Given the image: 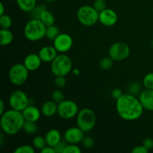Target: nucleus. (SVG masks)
<instances>
[{"label":"nucleus","mask_w":153,"mask_h":153,"mask_svg":"<svg viewBox=\"0 0 153 153\" xmlns=\"http://www.w3.org/2000/svg\"><path fill=\"white\" fill-rule=\"evenodd\" d=\"M58 51L54 46H45L39 50L38 55L43 62H52L58 55Z\"/></svg>","instance_id":"obj_16"},{"label":"nucleus","mask_w":153,"mask_h":153,"mask_svg":"<svg viewBox=\"0 0 153 153\" xmlns=\"http://www.w3.org/2000/svg\"><path fill=\"white\" fill-rule=\"evenodd\" d=\"M67 80L65 76H55V85L58 88H63L66 85Z\"/></svg>","instance_id":"obj_36"},{"label":"nucleus","mask_w":153,"mask_h":153,"mask_svg":"<svg viewBox=\"0 0 153 153\" xmlns=\"http://www.w3.org/2000/svg\"><path fill=\"white\" fill-rule=\"evenodd\" d=\"M46 1H49V2H53V1H56V0H46Z\"/></svg>","instance_id":"obj_45"},{"label":"nucleus","mask_w":153,"mask_h":153,"mask_svg":"<svg viewBox=\"0 0 153 153\" xmlns=\"http://www.w3.org/2000/svg\"><path fill=\"white\" fill-rule=\"evenodd\" d=\"M99 13L93 6L83 5L77 11L79 22L85 26H92L99 21Z\"/></svg>","instance_id":"obj_6"},{"label":"nucleus","mask_w":153,"mask_h":153,"mask_svg":"<svg viewBox=\"0 0 153 153\" xmlns=\"http://www.w3.org/2000/svg\"><path fill=\"white\" fill-rule=\"evenodd\" d=\"M52 100L58 104L59 102L65 100L64 94L61 90H55L52 94Z\"/></svg>","instance_id":"obj_30"},{"label":"nucleus","mask_w":153,"mask_h":153,"mask_svg":"<svg viewBox=\"0 0 153 153\" xmlns=\"http://www.w3.org/2000/svg\"><path fill=\"white\" fill-rule=\"evenodd\" d=\"M22 112L25 120L36 123L39 120L42 114L41 110H40L36 106L31 105L27 106Z\"/></svg>","instance_id":"obj_17"},{"label":"nucleus","mask_w":153,"mask_h":153,"mask_svg":"<svg viewBox=\"0 0 153 153\" xmlns=\"http://www.w3.org/2000/svg\"><path fill=\"white\" fill-rule=\"evenodd\" d=\"M116 110L120 117L126 121L138 120L143 113V107L139 99L131 94H123L117 100Z\"/></svg>","instance_id":"obj_1"},{"label":"nucleus","mask_w":153,"mask_h":153,"mask_svg":"<svg viewBox=\"0 0 153 153\" xmlns=\"http://www.w3.org/2000/svg\"><path fill=\"white\" fill-rule=\"evenodd\" d=\"M22 130L28 135H33L35 134L38 131V126L36 124V122H31V121L25 120L24 123Z\"/></svg>","instance_id":"obj_23"},{"label":"nucleus","mask_w":153,"mask_h":153,"mask_svg":"<svg viewBox=\"0 0 153 153\" xmlns=\"http://www.w3.org/2000/svg\"><path fill=\"white\" fill-rule=\"evenodd\" d=\"M143 145L148 149L151 150L153 149V139L152 138H146L143 140Z\"/></svg>","instance_id":"obj_39"},{"label":"nucleus","mask_w":153,"mask_h":153,"mask_svg":"<svg viewBox=\"0 0 153 153\" xmlns=\"http://www.w3.org/2000/svg\"><path fill=\"white\" fill-rule=\"evenodd\" d=\"M80 147L77 146V144H73V143H68L64 149V153H81Z\"/></svg>","instance_id":"obj_33"},{"label":"nucleus","mask_w":153,"mask_h":153,"mask_svg":"<svg viewBox=\"0 0 153 153\" xmlns=\"http://www.w3.org/2000/svg\"><path fill=\"white\" fill-rule=\"evenodd\" d=\"M16 1L19 8L25 13H31L37 6V0H16Z\"/></svg>","instance_id":"obj_20"},{"label":"nucleus","mask_w":153,"mask_h":153,"mask_svg":"<svg viewBox=\"0 0 153 153\" xmlns=\"http://www.w3.org/2000/svg\"><path fill=\"white\" fill-rule=\"evenodd\" d=\"M79 106L74 101L64 100L58 104V114L64 120H70L77 116Z\"/></svg>","instance_id":"obj_8"},{"label":"nucleus","mask_w":153,"mask_h":153,"mask_svg":"<svg viewBox=\"0 0 153 153\" xmlns=\"http://www.w3.org/2000/svg\"><path fill=\"white\" fill-rule=\"evenodd\" d=\"M7 1H13V0H7Z\"/></svg>","instance_id":"obj_46"},{"label":"nucleus","mask_w":153,"mask_h":153,"mask_svg":"<svg viewBox=\"0 0 153 153\" xmlns=\"http://www.w3.org/2000/svg\"><path fill=\"white\" fill-rule=\"evenodd\" d=\"M42 114L47 117H51L58 114V103L53 100L46 101L41 107Z\"/></svg>","instance_id":"obj_19"},{"label":"nucleus","mask_w":153,"mask_h":153,"mask_svg":"<svg viewBox=\"0 0 153 153\" xmlns=\"http://www.w3.org/2000/svg\"><path fill=\"white\" fill-rule=\"evenodd\" d=\"M46 26L40 19H31L24 27L25 38L31 42L39 41L46 37Z\"/></svg>","instance_id":"obj_3"},{"label":"nucleus","mask_w":153,"mask_h":153,"mask_svg":"<svg viewBox=\"0 0 153 153\" xmlns=\"http://www.w3.org/2000/svg\"><path fill=\"white\" fill-rule=\"evenodd\" d=\"M73 70V62L65 53H60L51 62V71L55 76H66Z\"/></svg>","instance_id":"obj_4"},{"label":"nucleus","mask_w":153,"mask_h":153,"mask_svg":"<svg viewBox=\"0 0 153 153\" xmlns=\"http://www.w3.org/2000/svg\"><path fill=\"white\" fill-rule=\"evenodd\" d=\"M13 34L10 29L1 28L0 30V44L1 46H8L13 42Z\"/></svg>","instance_id":"obj_21"},{"label":"nucleus","mask_w":153,"mask_h":153,"mask_svg":"<svg viewBox=\"0 0 153 153\" xmlns=\"http://www.w3.org/2000/svg\"><path fill=\"white\" fill-rule=\"evenodd\" d=\"M8 102L10 108L19 111H22L27 106L29 105L28 97L21 90H16L12 92Z\"/></svg>","instance_id":"obj_9"},{"label":"nucleus","mask_w":153,"mask_h":153,"mask_svg":"<svg viewBox=\"0 0 153 153\" xmlns=\"http://www.w3.org/2000/svg\"><path fill=\"white\" fill-rule=\"evenodd\" d=\"M73 75H74V76H79V75H80L81 72H80V70H79V69H73Z\"/></svg>","instance_id":"obj_44"},{"label":"nucleus","mask_w":153,"mask_h":153,"mask_svg":"<svg viewBox=\"0 0 153 153\" xmlns=\"http://www.w3.org/2000/svg\"><path fill=\"white\" fill-rule=\"evenodd\" d=\"M40 19L46 27L54 25V22H55V16H54L53 13L46 9H45L43 11Z\"/></svg>","instance_id":"obj_22"},{"label":"nucleus","mask_w":153,"mask_h":153,"mask_svg":"<svg viewBox=\"0 0 153 153\" xmlns=\"http://www.w3.org/2000/svg\"><path fill=\"white\" fill-rule=\"evenodd\" d=\"M129 55V46L124 42H116L108 49V55L114 61H124L128 58Z\"/></svg>","instance_id":"obj_10"},{"label":"nucleus","mask_w":153,"mask_h":153,"mask_svg":"<svg viewBox=\"0 0 153 153\" xmlns=\"http://www.w3.org/2000/svg\"><path fill=\"white\" fill-rule=\"evenodd\" d=\"M82 146L85 149H91L95 145V141L94 139L91 137H85L82 141Z\"/></svg>","instance_id":"obj_35"},{"label":"nucleus","mask_w":153,"mask_h":153,"mask_svg":"<svg viewBox=\"0 0 153 153\" xmlns=\"http://www.w3.org/2000/svg\"><path fill=\"white\" fill-rule=\"evenodd\" d=\"M148 152H149V150H148L143 144L140 145V146H135V147L131 150V152L133 153H147Z\"/></svg>","instance_id":"obj_38"},{"label":"nucleus","mask_w":153,"mask_h":153,"mask_svg":"<svg viewBox=\"0 0 153 153\" xmlns=\"http://www.w3.org/2000/svg\"><path fill=\"white\" fill-rule=\"evenodd\" d=\"M46 9L45 6H36L32 10H31V17L32 19H40V16H41L42 13H43V10Z\"/></svg>","instance_id":"obj_31"},{"label":"nucleus","mask_w":153,"mask_h":153,"mask_svg":"<svg viewBox=\"0 0 153 153\" xmlns=\"http://www.w3.org/2000/svg\"><path fill=\"white\" fill-rule=\"evenodd\" d=\"M93 7L100 13V12L102 11L105 9L107 8V4L105 0H96L94 2V5Z\"/></svg>","instance_id":"obj_32"},{"label":"nucleus","mask_w":153,"mask_h":153,"mask_svg":"<svg viewBox=\"0 0 153 153\" xmlns=\"http://www.w3.org/2000/svg\"><path fill=\"white\" fill-rule=\"evenodd\" d=\"M73 40L71 36L65 33H61L53 41L54 47L60 53H66L71 49Z\"/></svg>","instance_id":"obj_11"},{"label":"nucleus","mask_w":153,"mask_h":153,"mask_svg":"<svg viewBox=\"0 0 153 153\" xmlns=\"http://www.w3.org/2000/svg\"><path fill=\"white\" fill-rule=\"evenodd\" d=\"M4 111H4V101H3V100H0V114L1 115Z\"/></svg>","instance_id":"obj_42"},{"label":"nucleus","mask_w":153,"mask_h":153,"mask_svg":"<svg viewBox=\"0 0 153 153\" xmlns=\"http://www.w3.org/2000/svg\"><path fill=\"white\" fill-rule=\"evenodd\" d=\"M4 14V6L2 2L0 3V16Z\"/></svg>","instance_id":"obj_43"},{"label":"nucleus","mask_w":153,"mask_h":153,"mask_svg":"<svg viewBox=\"0 0 153 153\" xmlns=\"http://www.w3.org/2000/svg\"><path fill=\"white\" fill-rule=\"evenodd\" d=\"M84 137H85V131H82L78 126L67 128L64 134V139L67 143L78 144L82 143Z\"/></svg>","instance_id":"obj_12"},{"label":"nucleus","mask_w":153,"mask_h":153,"mask_svg":"<svg viewBox=\"0 0 153 153\" xmlns=\"http://www.w3.org/2000/svg\"><path fill=\"white\" fill-rule=\"evenodd\" d=\"M123 94L122 91H121L120 88H115V89H114L111 92L112 97H113L114 99H115L116 100H117V99H119L120 97H122Z\"/></svg>","instance_id":"obj_40"},{"label":"nucleus","mask_w":153,"mask_h":153,"mask_svg":"<svg viewBox=\"0 0 153 153\" xmlns=\"http://www.w3.org/2000/svg\"><path fill=\"white\" fill-rule=\"evenodd\" d=\"M32 144L33 146L34 147V149H38V150L40 151L47 145V143H46V140L45 137L37 135L35 136V137H34V139H33Z\"/></svg>","instance_id":"obj_25"},{"label":"nucleus","mask_w":153,"mask_h":153,"mask_svg":"<svg viewBox=\"0 0 153 153\" xmlns=\"http://www.w3.org/2000/svg\"><path fill=\"white\" fill-rule=\"evenodd\" d=\"M77 126L85 132L91 131L97 123V116L92 109L85 108L80 110L76 116Z\"/></svg>","instance_id":"obj_5"},{"label":"nucleus","mask_w":153,"mask_h":153,"mask_svg":"<svg viewBox=\"0 0 153 153\" xmlns=\"http://www.w3.org/2000/svg\"><path fill=\"white\" fill-rule=\"evenodd\" d=\"M143 85L145 89L153 90V73H149L143 77Z\"/></svg>","instance_id":"obj_28"},{"label":"nucleus","mask_w":153,"mask_h":153,"mask_svg":"<svg viewBox=\"0 0 153 153\" xmlns=\"http://www.w3.org/2000/svg\"><path fill=\"white\" fill-rule=\"evenodd\" d=\"M114 60L110 56L105 57L100 61V67L103 70H108L113 67Z\"/></svg>","instance_id":"obj_27"},{"label":"nucleus","mask_w":153,"mask_h":153,"mask_svg":"<svg viewBox=\"0 0 153 153\" xmlns=\"http://www.w3.org/2000/svg\"><path fill=\"white\" fill-rule=\"evenodd\" d=\"M40 152L41 153H56L55 152V149H54V147H52V146H48V145H46L43 149H41V150H40Z\"/></svg>","instance_id":"obj_41"},{"label":"nucleus","mask_w":153,"mask_h":153,"mask_svg":"<svg viewBox=\"0 0 153 153\" xmlns=\"http://www.w3.org/2000/svg\"><path fill=\"white\" fill-rule=\"evenodd\" d=\"M60 33V30L56 25H52L46 27V37L51 41H54L57 37H58Z\"/></svg>","instance_id":"obj_24"},{"label":"nucleus","mask_w":153,"mask_h":153,"mask_svg":"<svg viewBox=\"0 0 153 153\" xmlns=\"http://www.w3.org/2000/svg\"><path fill=\"white\" fill-rule=\"evenodd\" d=\"M138 99L145 110L153 111V90L142 91L139 94Z\"/></svg>","instance_id":"obj_14"},{"label":"nucleus","mask_w":153,"mask_h":153,"mask_svg":"<svg viewBox=\"0 0 153 153\" xmlns=\"http://www.w3.org/2000/svg\"><path fill=\"white\" fill-rule=\"evenodd\" d=\"M45 138L48 146L52 147H54L62 140L61 132L56 128H51L50 130H49L45 135Z\"/></svg>","instance_id":"obj_18"},{"label":"nucleus","mask_w":153,"mask_h":153,"mask_svg":"<svg viewBox=\"0 0 153 153\" xmlns=\"http://www.w3.org/2000/svg\"><path fill=\"white\" fill-rule=\"evenodd\" d=\"M42 60L40 59L38 54L31 53L27 55L24 59V65L25 66L29 72L36 71L40 68L42 64Z\"/></svg>","instance_id":"obj_15"},{"label":"nucleus","mask_w":153,"mask_h":153,"mask_svg":"<svg viewBox=\"0 0 153 153\" xmlns=\"http://www.w3.org/2000/svg\"><path fill=\"white\" fill-rule=\"evenodd\" d=\"M118 19L117 14L114 10L111 8H106L102 11L100 12L99 21L105 26L111 27L117 23Z\"/></svg>","instance_id":"obj_13"},{"label":"nucleus","mask_w":153,"mask_h":153,"mask_svg":"<svg viewBox=\"0 0 153 153\" xmlns=\"http://www.w3.org/2000/svg\"><path fill=\"white\" fill-rule=\"evenodd\" d=\"M140 89H141V87H140V84L137 83V82H134L129 86L128 92H129V94H132V95L136 96L137 94H140V93L141 92Z\"/></svg>","instance_id":"obj_34"},{"label":"nucleus","mask_w":153,"mask_h":153,"mask_svg":"<svg viewBox=\"0 0 153 153\" xmlns=\"http://www.w3.org/2000/svg\"><path fill=\"white\" fill-rule=\"evenodd\" d=\"M12 23V19L9 15L3 14L0 16V26L1 28L9 29L11 27Z\"/></svg>","instance_id":"obj_26"},{"label":"nucleus","mask_w":153,"mask_h":153,"mask_svg":"<svg viewBox=\"0 0 153 153\" xmlns=\"http://www.w3.org/2000/svg\"><path fill=\"white\" fill-rule=\"evenodd\" d=\"M67 144H68V143H67V141H66L65 140H61V141L58 143V144L55 145V146H54V149H55V152L56 153H64V149H65L66 146H67Z\"/></svg>","instance_id":"obj_37"},{"label":"nucleus","mask_w":153,"mask_h":153,"mask_svg":"<svg viewBox=\"0 0 153 153\" xmlns=\"http://www.w3.org/2000/svg\"><path fill=\"white\" fill-rule=\"evenodd\" d=\"M25 121L22 111L10 109L5 111L1 115L0 125L4 134L15 135L22 129Z\"/></svg>","instance_id":"obj_2"},{"label":"nucleus","mask_w":153,"mask_h":153,"mask_svg":"<svg viewBox=\"0 0 153 153\" xmlns=\"http://www.w3.org/2000/svg\"><path fill=\"white\" fill-rule=\"evenodd\" d=\"M28 69L24 64H15L10 68L8 72V78L10 83L16 86L22 85L26 82L28 77Z\"/></svg>","instance_id":"obj_7"},{"label":"nucleus","mask_w":153,"mask_h":153,"mask_svg":"<svg viewBox=\"0 0 153 153\" xmlns=\"http://www.w3.org/2000/svg\"><path fill=\"white\" fill-rule=\"evenodd\" d=\"M34 147L31 146V145L25 144L22 146H17L15 149L14 153H34Z\"/></svg>","instance_id":"obj_29"}]
</instances>
